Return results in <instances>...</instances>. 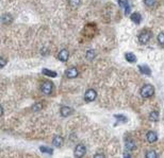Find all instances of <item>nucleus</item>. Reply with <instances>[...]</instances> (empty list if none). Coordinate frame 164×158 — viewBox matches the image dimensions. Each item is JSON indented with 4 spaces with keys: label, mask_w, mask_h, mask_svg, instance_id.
I'll return each mask as SVG.
<instances>
[{
    "label": "nucleus",
    "mask_w": 164,
    "mask_h": 158,
    "mask_svg": "<svg viewBox=\"0 0 164 158\" xmlns=\"http://www.w3.org/2000/svg\"><path fill=\"white\" fill-rule=\"evenodd\" d=\"M140 95H142L143 98H145V99L152 97V95H155V87H153L152 85H150V84L144 85V86L141 88Z\"/></svg>",
    "instance_id": "nucleus-1"
},
{
    "label": "nucleus",
    "mask_w": 164,
    "mask_h": 158,
    "mask_svg": "<svg viewBox=\"0 0 164 158\" xmlns=\"http://www.w3.org/2000/svg\"><path fill=\"white\" fill-rule=\"evenodd\" d=\"M40 89L44 95H50L53 89V84L50 81H45L41 84Z\"/></svg>",
    "instance_id": "nucleus-2"
},
{
    "label": "nucleus",
    "mask_w": 164,
    "mask_h": 158,
    "mask_svg": "<svg viewBox=\"0 0 164 158\" xmlns=\"http://www.w3.org/2000/svg\"><path fill=\"white\" fill-rule=\"evenodd\" d=\"M150 38H152V33L149 32V31H142V32L140 33L139 35V41L142 45H146L148 41L150 40Z\"/></svg>",
    "instance_id": "nucleus-3"
},
{
    "label": "nucleus",
    "mask_w": 164,
    "mask_h": 158,
    "mask_svg": "<svg viewBox=\"0 0 164 158\" xmlns=\"http://www.w3.org/2000/svg\"><path fill=\"white\" fill-rule=\"evenodd\" d=\"M87 153V147H85L84 144L80 143L75 147V151H74V155L75 157H83Z\"/></svg>",
    "instance_id": "nucleus-4"
},
{
    "label": "nucleus",
    "mask_w": 164,
    "mask_h": 158,
    "mask_svg": "<svg viewBox=\"0 0 164 158\" xmlns=\"http://www.w3.org/2000/svg\"><path fill=\"white\" fill-rule=\"evenodd\" d=\"M96 97H97L96 90L92 89V88L87 89V91H85V94H84V100H85V102H93V101L96 99Z\"/></svg>",
    "instance_id": "nucleus-5"
},
{
    "label": "nucleus",
    "mask_w": 164,
    "mask_h": 158,
    "mask_svg": "<svg viewBox=\"0 0 164 158\" xmlns=\"http://www.w3.org/2000/svg\"><path fill=\"white\" fill-rule=\"evenodd\" d=\"M78 74H79V71H78L76 67H72V68H68L65 71V76L68 79H75V77H78Z\"/></svg>",
    "instance_id": "nucleus-6"
},
{
    "label": "nucleus",
    "mask_w": 164,
    "mask_h": 158,
    "mask_svg": "<svg viewBox=\"0 0 164 158\" xmlns=\"http://www.w3.org/2000/svg\"><path fill=\"white\" fill-rule=\"evenodd\" d=\"M68 58H69V52L66 50V49H62L58 54V59L61 62H63V63L68 61Z\"/></svg>",
    "instance_id": "nucleus-7"
},
{
    "label": "nucleus",
    "mask_w": 164,
    "mask_h": 158,
    "mask_svg": "<svg viewBox=\"0 0 164 158\" xmlns=\"http://www.w3.org/2000/svg\"><path fill=\"white\" fill-rule=\"evenodd\" d=\"M117 2H118L119 6L125 9V15L128 16V15L130 14V10H131L130 9V4H129L128 0H117Z\"/></svg>",
    "instance_id": "nucleus-8"
},
{
    "label": "nucleus",
    "mask_w": 164,
    "mask_h": 158,
    "mask_svg": "<svg viewBox=\"0 0 164 158\" xmlns=\"http://www.w3.org/2000/svg\"><path fill=\"white\" fill-rule=\"evenodd\" d=\"M146 139H147V141L149 142V143H153V142H156L158 140V136H157V134H156L155 132L149 131L146 134Z\"/></svg>",
    "instance_id": "nucleus-9"
},
{
    "label": "nucleus",
    "mask_w": 164,
    "mask_h": 158,
    "mask_svg": "<svg viewBox=\"0 0 164 158\" xmlns=\"http://www.w3.org/2000/svg\"><path fill=\"white\" fill-rule=\"evenodd\" d=\"M63 142H64V139L62 138L61 136H58V135L54 136L53 139H52V143L56 147H61L62 146H63Z\"/></svg>",
    "instance_id": "nucleus-10"
},
{
    "label": "nucleus",
    "mask_w": 164,
    "mask_h": 158,
    "mask_svg": "<svg viewBox=\"0 0 164 158\" xmlns=\"http://www.w3.org/2000/svg\"><path fill=\"white\" fill-rule=\"evenodd\" d=\"M60 113H61L62 117H68L70 114L72 113V109L68 106H62L61 109H60Z\"/></svg>",
    "instance_id": "nucleus-11"
},
{
    "label": "nucleus",
    "mask_w": 164,
    "mask_h": 158,
    "mask_svg": "<svg viewBox=\"0 0 164 158\" xmlns=\"http://www.w3.org/2000/svg\"><path fill=\"white\" fill-rule=\"evenodd\" d=\"M139 70L142 74H145V76H150L152 74V70L148 66H145V65H140L139 66Z\"/></svg>",
    "instance_id": "nucleus-12"
},
{
    "label": "nucleus",
    "mask_w": 164,
    "mask_h": 158,
    "mask_svg": "<svg viewBox=\"0 0 164 158\" xmlns=\"http://www.w3.org/2000/svg\"><path fill=\"white\" fill-rule=\"evenodd\" d=\"M130 19H131L135 25H139L141 20H142V17H141L139 13H132V14L130 15Z\"/></svg>",
    "instance_id": "nucleus-13"
},
{
    "label": "nucleus",
    "mask_w": 164,
    "mask_h": 158,
    "mask_svg": "<svg viewBox=\"0 0 164 158\" xmlns=\"http://www.w3.org/2000/svg\"><path fill=\"white\" fill-rule=\"evenodd\" d=\"M42 73L45 74V77H58V73H57L56 71L49 70V69H47V68L42 69Z\"/></svg>",
    "instance_id": "nucleus-14"
},
{
    "label": "nucleus",
    "mask_w": 164,
    "mask_h": 158,
    "mask_svg": "<svg viewBox=\"0 0 164 158\" xmlns=\"http://www.w3.org/2000/svg\"><path fill=\"white\" fill-rule=\"evenodd\" d=\"M125 58H126V61L129 62V63H135V62H137V56L132 52H127L125 54Z\"/></svg>",
    "instance_id": "nucleus-15"
},
{
    "label": "nucleus",
    "mask_w": 164,
    "mask_h": 158,
    "mask_svg": "<svg viewBox=\"0 0 164 158\" xmlns=\"http://www.w3.org/2000/svg\"><path fill=\"white\" fill-rule=\"evenodd\" d=\"M1 22L3 25H9L12 22V16L9 14H4L1 16Z\"/></svg>",
    "instance_id": "nucleus-16"
},
{
    "label": "nucleus",
    "mask_w": 164,
    "mask_h": 158,
    "mask_svg": "<svg viewBox=\"0 0 164 158\" xmlns=\"http://www.w3.org/2000/svg\"><path fill=\"white\" fill-rule=\"evenodd\" d=\"M137 149V144H135V142L134 141H132V140H128V141H126V150L127 151H133V150Z\"/></svg>",
    "instance_id": "nucleus-17"
},
{
    "label": "nucleus",
    "mask_w": 164,
    "mask_h": 158,
    "mask_svg": "<svg viewBox=\"0 0 164 158\" xmlns=\"http://www.w3.org/2000/svg\"><path fill=\"white\" fill-rule=\"evenodd\" d=\"M85 56H87V59H88V61H93V59L95 58V56H96V51L93 50V49L87 50V54H85Z\"/></svg>",
    "instance_id": "nucleus-18"
},
{
    "label": "nucleus",
    "mask_w": 164,
    "mask_h": 158,
    "mask_svg": "<svg viewBox=\"0 0 164 158\" xmlns=\"http://www.w3.org/2000/svg\"><path fill=\"white\" fill-rule=\"evenodd\" d=\"M159 111L157 110H152V113L149 114V120L150 121H158L159 120Z\"/></svg>",
    "instance_id": "nucleus-19"
},
{
    "label": "nucleus",
    "mask_w": 164,
    "mask_h": 158,
    "mask_svg": "<svg viewBox=\"0 0 164 158\" xmlns=\"http://www.w3.org/2000/svg\"><path fill=\"white\" fill-rule=\"evenodd\" d=\"M81 3V0H68V4L72 9H77Z\"/></svg>",
    "instance_id": "nucleus-20"
},
{
    "label": "nucleus",
    "mask_w": 164,
    "mask_h": 158,
    "mask_svg": "<svg viewBox=\"0 0 164 158\" xmlns=\"http://www.w3.org/2000/svg\"><path fill=\"white\" fill-rule=\"evenodd\" d=\"M40 150H41L42 153H46V154H49V155H51L53 153V150L51 149V147H48V146H41Z\"/></svg>",
    "instance_id": "nucleus-21"
},
{
    "label": "nucleus",
    "mask_w": 164,
    "mask_h": 158,
    "mask_svg": "<svg viewBox=\"0 0 164 158\" xmlns=\"http://www.w3.org/2000/svg\"><path fill=\"white\" fill-rule=\"evenodd\" d=\"M145 157H147V158H156V157H158V154L156 153V151H153V150H150V151L146 152V154H145Z\"/></svg>",
    "instance_id": "nucleus-22"
},
{
    "label": "nucleus",
    "mask_w": 164,
    "mask_h": 158,
    "mask_svg": "<svg viewBox=\"0 0 164 158\" xmlns=\"http://www.w3.org/2000/svg\"><path fill=\"white\" fill-rule=\"evenodd\" d=\"M42 108H43V104H42V103H36V104H34L32 106V110L33 111H40Z\"/></svg>",
    "instance_id": "nucleus-23"
},
{
    "label": "nucleus",
    "mask_w": 164,
    "mask_h": 158,
    "mask_svg": "<svg viewBox=\"0 0 164 158\" xmlns=\"http://www.w3.org/2000/svg\"><path fill=\"white\" fill-rule=\"evenodd\" d=\"M114 118H116L119 122H127V118L123 115H114Z\"/></svg>",
    "instance_id": "nucleus-24"
},
{
    "label": "nucleus",
    "mask_w": 164,
    "mask_h": 158,
    "mask_svg": "<svg viewBox=\"0 0 164 158\" xmlns=\"http://www.w3.org/2000/svg\"><path fill=\"white\" fill-rule=\"evenodd\" d=\"M144 3L146 4L147 7H152L155 6L156 3H157V0H144Z\"/></svg>",
    "instance_id": "nucleus-25"
},
{
    "label": "nucleus",
    "mask_w": 164,
    "mask_h": 158,
    "mask_svg": "<svg viewBox=\"0 0 164 158\" xmlns=\"http://www.w3.org/2000/svg\"><path fill=\"white\" fill-rule=\"evenodd\" d=\"M158 41L160 45H164V32L160 33V34L158 35Z\"/></svg>",
    "instance_id": "nucleus-26"
},
{
    "label": "nucleus",
    "mask_w": 164,
    "mask_h": 158,
    "mask_svg": "<svg viewBox=\"0 0 164 158\" xmlns=\"http://www.w3.org/2000/svg\"><path fill=\"white\" fill-rule=\"evenodd\" d=\"M0 59H1V61H0V67H1V68H2V67H4V66H6V64H7V61H6V59H4V58H0Z\"/></svg>",
    "instance_id": "nucleus-27"
},
{
    "label": "nucleus",
    "mask_w": 164,
    "mask_h": 158,
    "mask_svg": "<svg viewBox=\"0 0 164 158\" xmlns=\"http://www.w3.org/2000/svg\"><path fill=\"white\" fill-rule=\"evenodd\" d=\"M124 156H125V157H131V155H130V154H127V152H126V153L124 154Z\"/></svg>",
    "instance_id": "nucleus-28"
},
{
    "label": "nucleus",
    "mask_w": 164,
    "mask_h": 158,
    "mask_svg": "<svg viewBox=\"0 0 164 158\" xmlns=\"http://www.w3.org/2000/svg\"><path fill=\"white\" fill-rule=\"evenodd\" d=\"M94 157H105V156H103V155H100V154H97V155H95V156H94Z\"/></svg>",
    "instance_id": "nucleus-29"
}]
</instances>
